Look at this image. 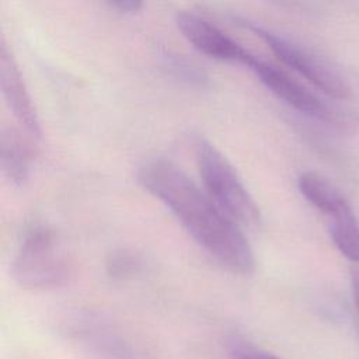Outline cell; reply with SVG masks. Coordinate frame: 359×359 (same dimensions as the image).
Listing matches in <instances>:
<instances>
[{"instance_id":"6da1fadb","label":"cell","mask_w":359,"mask_h":359,"mask_svg":"<svg viewBox=\"0 0 359 359\" xmlns=\"http://www.w3.org/2000/svg\"><path fill=\"white\" fill-rule=\"evenodd\" d=\"M137 181L220 265L241 275L254 269V252L241 227L181 167L165 158H150L139 167Z\"/></svg>"},{"instance_id":"7a4b0ae2","label":"cell","mask_w":359,"mask_h":359,"mask_svg":"<svg viewBox=\"0 0 359 359\" xmlns=\"http://www.w3.org/2000/svg\"><path fill=\"white\" fill-rule=\"evenodd\" d=\"M196 163L205 191L222 212L238 226L255 227L261 217L259 209L222 151L209 140L199 139Z\"/></svg>"},{"instance_id":"3957f363","label":"cell","mask_w":359,"mask_h":359,"mask_svg":"<svg viewBox=\"0 0 359 359\" xmlns=\"http://www.w3.org/2000/svg\"><path fill=\"white\" fill-rule=\"evenodd\" d=\"M11 271L15 282L25 289L45 290L65 285L70 265L52 229L31 226L18 244Z\"/></svg>"},{"instance_id":"277c9868","label":"cell","mask_w":359,"mask_h":359,"mask_svg":"<svg viewBox=\"0 0 359 359\" xmlns=\"http://www.w3.org/2000/svg\"><path fill=\"white\" fill-rule=\"evenodd\" d=\"M243 22L268 45L279 60L303 76L318 90L337 100L349 98L351 90L344 77L325 59L313 52L310 48H306L304 45L279 32L268 29L258 22Z\"/></svg>"},{"instance_id":"5b68a950","label":"cell","mask_w":359,"mask_h":359,"mask_svg":"<svg viewBox=\"0 0 359 359\" xmlns=\"http://www.w3.org/2000/svg\"><path fill=\"white\" fill-rule=\"evenodd\" d=\"M259 81L280 101L293 109L317 119H327L330 116L327 105L300 81L293 79L283 69L265 62L252 55L247 65Z\"/></svg>"},{"instance_id":"8992f818","label":"cell","mask_w":359,"mask_h":359,"mask_svg":"<svg viewBox=\"0 0 359 359\" xmlns=\"http://www.w3.org/2000/svg\"><path fill=\"white\" fill-rule=\"evenodd\" d=\"M175 24L182 36L198 52L212 59L247 65L252 56L250 50L224 34L219 27L195 13L180 11L175 15Z\"/></svg>"},{"instance_id":"52a82bcc","label":"cell","mask_w":359,"mask_h":359,"mask_svg":"<svg viewBox=\"0 0 359 359\" xmlns=\"http://www.w3.org/2000/svg\"><path fill=\"white\" fill-rule=\"evenodd\" d=\"M0 84L7 107L32 139H41V122L31 94L4 38L0 42Z\"/></svg>"},{"instance_id":"ba28073f","label":"cell","mask_w":359,"mask_h":359,"mask_svg":"<svg viewBox=\"0 0 359 359\" xmlns=\"http://www.w3.org/2000/svg\"><path fill=\"white\" fill-rule=\"evenodd\" d=\"M32 153L20 132L13 128H1L0 164L4 175L17 187L24 185L31 174Z\"/></svg>"},{"instance_id":"9c48e42d","label":"cell","mask_w":359,"mask_h":359,"mask_svg":"<svg viewBox=\"0 0 359 359\" xmlns=\"http://www.w3.org/2000/svg\"><path fill=\"white\" fill-rule=\"evenodd\" d=\"M297 187L304 199L327 217L346 202L334 184L313 171L302 172L297 180Z\"/></svg>"},{"instance_id":"30bf717a","label":"cell","mask_w":359,"mask_h":359,"mask_svg":"<svg viewBox=\"0 0 359 359\" xmlns=\"http://www.w3.org/2000/svg\"><path fill=\"white\" fill-rule=\"evenodd\" d=\"M330 236L338 251L351 262L359 261V222L345 202L328 216Z\"/></svg>"},{"instance_id":"8fae6325","label":"cell","mask_w":359,"mask_h":359,"mask_svg":"<svg viewBox=\"0 0 359 359\" xmlns=\"http://www.w3.org/2000/svg\"><path fill=\"white\" fill-rule=\"evenodd\" d=\"M161 57L171 76L181 83L195 88H206L209 86V76L196 62L172 50H163Z\"/></svg>"},{"instance_id":"7c38bea8","label":"cell","mask_w":359,"mask_h":359,"mask_svg":"<svg viewBox=\"0 0 359 359\" xmlns=\"http://www.w3.org/2000/svg\"><path fill=\"white\" fill-rule=\"evenodd\" d=\"M142 268V258L130 250H115L112 251L105 264L107 273L111 279L123 280L133 276Z\"/></svg>"},{"instance_id":"4fadbf2b","label":"cell","mask_w":359,"mask_h":359,"mask_svg":"<svg viewBox=\"0 0 359 359\" xmlns=\"http://www.w3.org/2000/svg\"><path fill=\"white\" fill-rule=\"evenodd\" d=\"M234 359H280V358L248 344H237L234 349Z\"/></svg>"},{"instance_id":"5bb4252c","label":"cell","mask_w":359,"mask_h":359,"mask_svg":"<svg viewBox=\"0 0 359 359\" xmlns=\"http://www.w3.org/2000/svg\"><path fill=\"white\" fill-rule=\"evenodd\" d=\"M108 6L114 10H116L118 13L133 14L143 7V3L137 1V0H116V1H109Z\"/></svg>"}]
</instances>
